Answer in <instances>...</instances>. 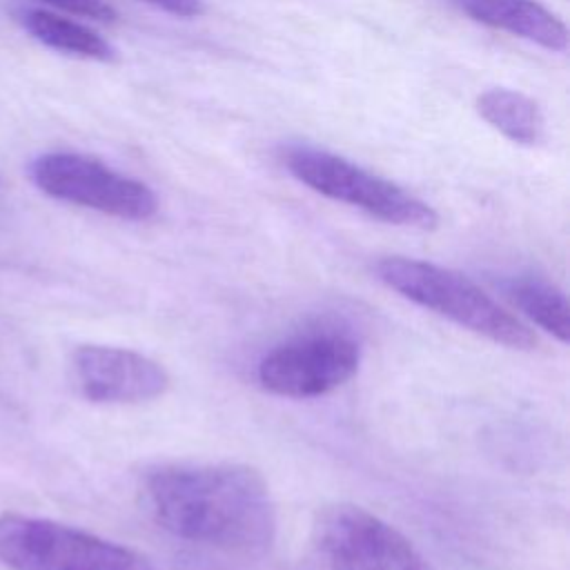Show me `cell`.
<instances>
[{"label": "cell", "mask_w": 570, "mask_h": 570, "mask_svg": "<svg viewBox=\"0 0 570 570\" xmlns=\"http://www.w3.org/2000/svg\"><path fill=\"white\" fill-rule=\"evenodd\" d=\"M49 7H56L60 11H67L78 18H89L98 22H114L118 18V11L107 0H40Z\"/></svg>", "instance_id": "cell-13"}, {"label": "cell", "mask_w": 570, "mask_h": 570, "mask_svg": "<svg viewBox=\"0 0 570 570\" xmlns=\"http://www.w3.org/2000/svg\"><path fill=\"white\" fill-rule=\"evenodd\" d=\"M361 365V345L345 332L325 330L274 345L256 365L263 390L285 399H318L345 385Z\"/></svg>", "instance_id": "cell-7"}, {"label": "cell", "mask_w": 570, "mask_h": 570, "mask_svg": "<svg viewBox=\"0 0 570 570\" xmlns=\"http://www.w3.org/2000/svg\"><path fill=\"white\" fill-rule=\"evenodd\" d=\"M176 18H198L205 13L203 0H140Z\"/></svg>", "instance_id": "cell-14"}, {"label": "cell", "mask_w": 570, "mask_h": 570, "mask_svg": "<svg viewBox=\"0 0 570 570\" xmlns=\"http://www.w3.org/2000/svg\"><path fill=\"white\" fill-rule=\"evenodd\" d=\"M281 160L312 191L356 207L376 220L425 232L439 225L432 205L343 156L312 145H285L281 147Z\"/></svg>", "instance_id": "cell-3"}, {"label": "cell", "mask_w": 570, "mask_h": 570, "mask_svg": "<svg viewBox=\"0 0 570 570\" xmlns=\"http://www.w3.org/2000/svg\"><path fill=\"white\" fill-rule=\"evenodd\" d=\"M476 114L517 145L532 147L543 138V114L539 105L521 91L492 87L476 98Z\"/></svg>", "instance_id": "cell-11"}, {"label": "cell", "mask_w": 570, "mask_h": 570, "mask_svg": "<svg viewBox=\"0 0 570 570\" xmlns=\"http://www.w3.org/2000/svg\"><path fill=\"white\" fill-rule=\"evenodd\" d=\"M29 174L47 196L114 218L147 220L158 212V198L149 185L85 154H42L31 163Z\"/></svg>", "instance_id": "cell-5"}, {"label": "cell", "mask_w": 570, "mask_h": 570, "mask_svg": "<svg viewBox=\"0 0 570 570\" xmlns=\"http://www.w3.org/2000/svg\"><path fill=\"white\" fill-rule=\"evenodd\" d=\"M474 22L534 42L548 51L568 49L566 24L537 0H450Z\"/></svg>", "instance_id": "cell-9"}, {"label": "cell", "mask_w": 570, "mask_h": 570, "mask_svg": "<svg viewBox=\"0 0 570 570\" xmlns=\"http://www.w3.org/2000/svg\"><path fill=\"white\" fill-rule=\"evenodd\" d=\"M78 392L94 403H142L163 396L169 372L147 354L116 345H78L71 354Z\"/></svg>", "instance_id": "cell-8"}, {"label": "cell", "mask_w": 570, "mask_h": 570, "mask_svg": "<svg viewBox=\"0 0 570 570\" xmlns=\"http://www.w3.org/2000/svg\"><path fill=\"white\" fill-rule=\"evenodd\" d=\"M312 534L330 570H430L405 534L354 503L323 505Z\"/></svg>", "instance_id": "cell-6"}, {"label": "cell", "mask_w": 570, "mask_h": 570, "mask_svg": "<svg viewBox=\"0 0 570 570\" xmlns=\"http://www.w3.org/2000/svg\"><path fill=\"white\" fill-rule=\"evenodd\" d=\"M376 278L403 298L512 350H532L534 332L468 276L419 258L383 256L374 265Z\"/></svg>", "instance_id": "cell-2"}, {"label": "cell", "mask_w": 570, "mask_h": 570, "mask_svg": "<svg viewBox=\"0 0 570 570\" xmlns=\"http://www.w3.org/2000/svg\"><path fill=\"white\" fill-rule=\"evenodd\" d=\"M18 20L38 42L56 51L98 62L116 58V49L100 33L78 20L47 9H22L18 11Z\"/></svg>", "instance_id": "cell-10"}, {"label": "cell", "mask_w": 570, "mask_h": 570, "mask_svg": "<svg viewBox=\"0 0 570 570\" xmlns=\"http://www.w3.org/2000/svg\"><path fill=\"white\" fill-rule=\"evenodd\" d=\"M508 301L537 327L568 343L570 307L566 294L550 281L537 276H514L503 283Z\"/></svg>", "instance_id": "cell-12"}, {"label": "cell", "mask_w": 570, "mask_h": 570, "mask_svg": "<svg viewBox=\"0 0 570 570\" xmlns=\"http://www.w3.org/2000/svg\"><path fill=\"white\" fill-rule=\"evenodd\" d=\"M0 563L11 570H160L138 550L16 512L0 514Z\"/></svg>", "instance_id": "cell-4"}, {"label": "cell", "mask_w": 570, "mask_h": 570, "mask_svg": "<svg viewBox=\"0 0 570 570\" xmlns=\"http://www.w3.org/2000/svg\"><path fill=\"white\" fill-rule=\"evenodd\" d=\"M149 517L169 534L198 546L258 557L278 528L265 476L243 463H163L140 479Z\"/></svg>", "instance_id": "cell-1"}]
</instances>
